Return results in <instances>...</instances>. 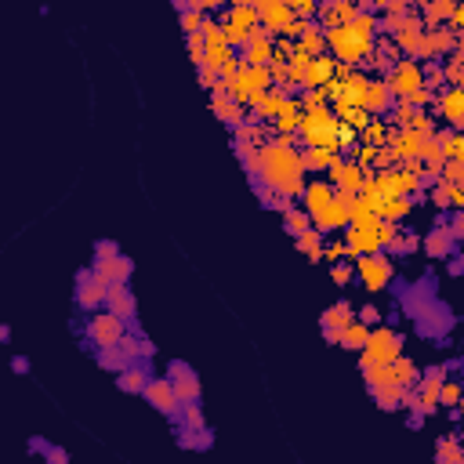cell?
I'll return each instance as SVG.
<instances>
[{"label":"cell","instance_id":"6da1fadb","mask_svg":"<svg viewBox=\"0 0 464 464\" xmlns=\"http://www.w3.org/2000/svg\"><path fill=\"white\" fill-rule=\"evenodd\" d=\"M247 174L258 178L261 174V185L276 196H298L305 189V167H301V152L294 149L290 138H276L272 145H261L254 149V157L243 164Z\"/></svg>","mask_w":464,"mask_h":464},{"label":"cell","instance_id":"7a4b0ae2","mask_svg":"<svg viewBox=\"0 0 464 464\" xmlns=\"http://www.w3.org/2000/svg\"><path fill=\"white\" fill-rule=\"evenodd\" d=\"M374 29H378V22L370 18V15H352V22L349 26H337V29H327L323 33V40H327V47L341 58V62H363L370 51H374Z\"/></svg>","mask_w":464,"mask_h":464},{"label":"cell","instance_id":"3957f363","mask_svg":"<svg viewBox=\"0 0 464 464\" xmlns=\"http://www.w3.org/2000/svg\"><path fill=\"white\" fill-rule=\"evenodd\" d=\"M399 356H403V334L392 330V327H378V330H370L366 345H363V352H359V370L395 363Z\"/></svg>","mask_w":464,"mask_h":464},{"label":"cell","instance_id":"277c9868","mask_svg":"<svg viewBox=\"0 0 464 464\" xmlns=\"http://www.w3.org/2000/svg\"><path fill=\"white\" fill-rule=\"evenodd\" d=\"M385 87L392 91V98L399 95V98H410L414 91H421L424 87V69H421V62H395V66L385 73Z\"/></svg>","mask_w":464,"mask_h":464},{"label":"cell","instance_id":"5b68a950","mask_svg":"<svg viewBox=\"0 0 464 464\" xmlns=\"http://www.w3.org/2000/svg\"><path fill=\"white\" fill-rule=\"evenodd\" d=\"M356 268H359V276H363L366 290H385V287L392 283V261H388V254H381V251L359 254V258H356Z\"/></svg>","mask_w":464,"mask_h":464},{"label":"cell","instance_id":"8992f818","mask_svg":"<svg viewBox=\"0 0 464 464\" xmlns=\"http://www.w3.org/2000/svg\"><path fill=\"white\" fill-rule=\"evenodd\" d=\"M254 15H258L261 33H287L290 22H294L290 4H280V0H258V4H254Z\"/></svg>","mask_w":464,"mask_h":464},{"label":"cell","instance_id":"52a82bcc","mask_svg":"<svg viewBox=\"0 0 464 464\" xmlns=\"http://www.w3.org/2000/svg\"><path fill=\"white\" fill-rule=\"evenodd\" d=\"M123 319H116V316H109V312H98L95 319L87 323V341L95 345V349H113L120 337H123Z\"/></svg>","mask_w":464,"mask_h":464},{"label":"cell","instance_id":"ba28073f","mask_svg":"<svg viewBox=\"0 0 464 464\" xmlns=\"http://www.w3.org/2000/svg\"><path fill=\"white\" fill-rule=\"evenodd\" d=\"M91 272H95V280H102L106 287H128V280L135 276V261L128 254H116L109 261H95Z\"/></svg>","mask_w":464,"mask_h":464},{"label":"cell","instance_id":"9c48e42d","mask_svg":"<svg viewBox=\"0 0 464 464\" xmlns=\"http://www.w3.org/2000/svg\"><path fill=\"white\" fill-rule=\"evenodd\" d=\"M450 327H453V316H450V308L439 305V301H431L424 312L417 316V334H421V337H439V334H446Z\"/></svg>","mask_w":464,"mask_h":464},{"label":"cell","instance_id":"30bf717a","mask_svg":"<svg viewBox=\"0 0 464 464\" xmlns=\"http://www.w3.org/2000/svg\"><path fill=\"white\" fill-rule=\"evenodd\" d=\"M106 283L102 280H95V272L91 268H80L77 272V305L80 308H98V305H106Z\"/></svg>","mask_w":464,"mask_h":464},{"label":"cell","instance_id":"8fae6325","mask_svg":"<svg viewBox=\"0 0 464 464\" xmlns=\"http://www.w3.org/2000/svg\"><path fill=\"white\" fill-rule=\"evenodd\" d=\"M142 395L149 399V407H157L160 414H167V417H174V414H178L174 385H171L167 378H149V385H145V392H142Z\"/></svg>","mask_w":464,"mask_h":464},{"label":"cell","instance_id":"7c38bea8","mask_svg":"<svg viewBox=\"0 0 464 464\" xmlns=\"http://www.w3.org/2000/svg\"><path fill=\"white\" fill-rule=\"evenodd\" d=\"M106 312L123 319V327H128L135 316H138V301L131 294V287H109L106 290Z\"/></svg>","mask_w":464,"mask_h":464},{"label":"cell","instance_id":"4fadbf2b","mask_svg":"<svg viewBox=\"0 0 464 464\" xmlns=\"http://www.w3.org/2000/svg\"><path fill=\"white\" fill-rule=\"evenodd\" d=\"M308 218H312V229H319V232H334V229H341V225L349 222V210H345L341 193H337L327 207H319L316 214H308Z\"/></svg>","mask_w":464,"mask_h":464},{"label":"cell","instance_id":"5bb4252c","mask_svg":"<svg viewBox=\"0 0 464 464\" xmlns=\"http://www.w3.org/2000/svg\"><path fill=\"white\" fill-rule=\"evenodd\" d=\"M243 58H247V66H254V69H265L268 62H276V47H272V40H268V33H251L247 37V44H243Z\"/></svg>","mask_w":464,"mask_h":464},{"label":"cell","instance_id":"9a60e30c","mask_svg":"<svg viewBox=\"0 0 464 464\" xmlns=\"http://www.w3.org/2000/svg\"><path fill=\"white\" fill-rule=\"evenodd\" d=\"M395 106V98H392V91L385 87V80H370L366 84V91H363V102H359V109L363 113H388Z\"/></svg>","mask_w":464,"mask_h":464},{"label":"cell","instance_id":"2e32d148","mask_svg":"<svg viewBox=\"0 0 464 464\" xmlns=\"http://www.w3.org/2000/svg\"><path fill=\"white\" fill-rule=\"evenodd\" d=\"M330 174H334V185H337V189H341L345 196H356L359 189H363V171L356 167V164H345V160H334L330 164Z\"/></svg>","mask_w":464,"mask_h":464},{"label":"cell","instance_id":"e0dca14e","mask_svg":"<svg viewBox=\"0 0 464 464\" xmlns=\"http://www.w3.org/2000/svg\"><path fill=\"white\" fill-rule=\"evenodd\" d=\"M436 102H439L443 116L450 120V131H460L464 128V91L460 87H446Z\"/></svg>","mask_w":464,"mask_h":464},{"label":"cell","instance_id":"ac0fdd59","mask_svg":"<svg viewBox=\"0 0 464 464\" xmlns=\"http://www.w3.org/2000/svg\"><path fill=\"white\" fill-rule=\"evenodd\" d=\"M352 323H356V308H352L345 298H341V301H334L327 312L319 316V327H323V330H334V334H341V330L352 327Z\"/></svg>","mask_w":464,"mask_h":464},{"label":"cell","instance_id":"d6986e66","mask_svg":"<svg viewBox=\"0 0 464 464\" xmlns=\"http://www.w3.org/2000/svg\"><path fill=\"white\" fill-rule=\"evenodd\" d=\"M319 26L323 29H337V26H349L352 15H356V4H349V0H330V4H319Z\"/></svg>","mask_w":464,"mask_h":464},{"label":"cell","instance_id":"ffe728a7","mask_svg":"<svg viewBox=\"0 0 464 464\" xmlns=\"http://www.w3.org/2000/svg\"><path fill=\"white\" fill-rule=\"evenodd\" d=\"M149 363H128V370H120L116 374V385L123 388V392H131V395H142L145 392V385H149Z\"/></svg>","mask_w":464,"mask_h":464},{"label":"cell","instance_id":"44dd1931","mask_svg":"<svg viewBox=\"0 0 464 464\" xmlns=\"http://www.w3.org/2000/svg\"><path fill=\"white\" fill-rule=\"evenodd\" d=\"M225 29H236V33H258V15H254V4H232L229 8V22Z\"/></svg>","mask_w":464,"mask_h":464},{"label":"cell","instance_id":"7402d4cb","mask_svg":"<svg viewBox=\"0 0 464 464\" xmlns=\"http://www.w3.org/2000/svg\"><path fill=\"white\" fill-rule=\"evenodd\" d=\"M457 44H460V37L453 33V29H446V26H436V29H428V55L443 58V55L457 51Z\"/></svg>","mask_w":464,"mask_h":464},{"label":"cell","instance_id":"603a6c76","mask_svg":"<svg viewBox=\"0 0 464 464\" xmlns=\"http://www.w3.org/2000/svg\"><path fill=\"white\" fill-rule=\"evenodd\" d=\"M421 247H424V254H428V258H450V254H453V239L446 236V229H443V225L431 229V232L424 236V243H421Z\"/></svg>","mask_w":464,"mask_h":464},{"label":"cell","instance_id":"cb8c5ba5","mask_svg":"<svg viewBox=\"0 0 464 464\" xmlns=\"http://www.w3.org/2000/svg\"><path fill=\"white\" fill-rule=\"evenodd\" d=\"M330 77H334V62L330 58H312V62H308V69H305V80H301V87H308V91H312V87H319V84H330Z\"/></svg>","mask_w":464,"mask_h":464},{"label":"cell","instance_id":"d4e9b609","mask_svg":"<svg viewBox=\"0 0 464 464\" xmlns=\"http://www.w3.org/2000/svg\"><path fill=\"white\" fill-rule=\"evenodd\" d=\"M453 0H431V4H424L421 8V22H424V29H436V26H443L446 18H453Z\"/></svg>","mask_w":464,"mask_h":464},{"label":"cell","instance_id":"484cf974","mask_svg":"<svg viewBox=\"0 0 464 464\" xmlns=\"http://www.w3.org/2000/svg\"><path fill=\"white\" fill-rule=\"evenodd\" d=\"M301 193H305V203H308L305 210H308V214H316L319 207H327V203L337 196V193H334V185H327V181H312V185H305Z\"/></svg>","mask_w":464,"mask_h":464},{"label":"cell","instance_id":"4316f807","mask_svg":"<svg viewBox=\"0 0 464 464\" xmlns=\"http://www.w3.org/2000/svg\"><path fill=\"white\" fill-rule=\"evenodd\" d=\"M174 439H178L181 450H210V446H214V431H210V428H200V431H185V428H178V431H174Z\"/></svg>","mask_w":464,"mask_h":464},{"label":"cell","instance_id":"83f0119b","mask_svg":"<svg viewBox=\"0 0 464 464\" xmlns=\"http://www.w3.org/2000/svg\"><path fill=\"white\" fill-rule=\"evenodd\" d=\"M370 395H374V403L381 410H399V395H403V388H399L395 381H385V385H370Z\"/></svg>","mask_w":464,"mask_h":464},{"label":"cell","instance_id":"f1b7e54d","mask_svg":"<svg viewBox=\"0 0 464 464\" xmlns=\"http://www.w3.org/2000/svg\"><path fill=\"white\" fill-rule=\"evenodd\" d=\"M178 428H185V431H200V428H207L203 424V407L200 403H189V407H178V414L171 417Z\"/></svg>","mask_w":464,"mask_h":464},{"label":"cell","instance_id":"f546056e","mask_svg":"<svg viewBox=\"0 0 464 464\" xmlns=\"http://www.w3.org/2000/svg\"><path fill=\"white\" fill-rule=\"evenodd\" d=\"M95 363L102 370H109V374H120V370H128V356H123L116 345L113 349H95Z\"/></svg>","mask_w":464,"mask_h":464},{"label":"cell","instance_id":"4dcf8cb0","mask_svg":"<svg viewBox=\"0 0 464 464\" xmlns=\"http://www.w3.org/2000/svg\"><path fill=\"white\" fill-rule=\"evenodd\" d=\"M298 251H301V254H308L312 261H319V258H323V232H319V229L301 232V236H298Z\"/></svg>","mask_w":464,"mask_h":464},{"label":"cell","instance_id":"1f68e13d","mask_svg":"<svg viewBox=\"0 0 464 464\" xmlns=\"http://www.w3.org/2000/svg\"><path fill=\"white\" fill-rule=\"evenodd\" d=\"M399 123H403L407 131H431L428 128V120L417 106H407V102H399Z\"/></svg>","mask_w":464,"mask_h":464},{"label":"cell","instance_id":"d6a6232c","mask_svg":"<svg viewBox=\"0 0 464 464\" xmlns=\"http://www.w3.org/2000/svg\"><path fill=\"white\" fill-rule=\"evenodd\" d=\"M283 229L298 239L301 232H308V229H312V218H308V210H298V207H290L287 214H283Z\"/></svg>","mask_w":464,"mask_h":464},{"label":"cell","instance_id":"836d02e7","mask_svg":"<svg viewBox=\"0 0 464 464\" xmlns=\"http://www.w3.org/2000/svg\"><path fill=\"white\" fill-rule=\"evenodd\" d=\"M171 385H174V399H178V407L200 403V378H189V381H171Z\"/></svg>","mask_w":464,"mask_h":464},{"label":"cell","instance_id":"e575fe53","mask_svg":"<svg viewBox=\"0 0 464 464\" xmlns=\"http://www.w3.org/2000/svg\"><path fill=\"white\" fill-rule=\"evenodd\" d=\"M436 464H464V453H460V443L450 436V439H439L436 446Z\"/></svg>","mask_w":464,"mask_h":464},{"label":"cell","instance_id":"d590c367","mask_svg":"<svg viewBox=\"0 0 464 464\" xmlns=\"http://www.w3.org/2000/svg\"><path fill=\"white\" fill-rule=\"evenodd\" d=\"M330 164H334V152H323V149L301 152V167L305 171H330Z\"/></svg>","mask_w":464,"mask_h":464},{"label":"cell","instance_id":"8d00e7d4","mask_svg":"<svg viewBox=\"0 0 464 464\" xmlns=\"http://www.w3.org/2000/svg\"><path fill=\"white\" fill-rule=\"evenodd\" d=\"M236 145H247V149H261V128L258 123H239L236 128Z\"/></svg>","mask_w":464,"mask_h":464},{"label":"cell","instance_id":"74e56055","mask_svg":"<svg viewBox=\"0 0 464 464\" xmlns=\"http://www.w3.org/2000/svg\"><path fill=\"white\" fill-rule=\"evenodd\" d=\"M366 337H370V327L352 323V327L341 330V345H345V349H363V345H366Z\"/></svg>","mask_w":464,"mask_h":464},{"label":"cell","instance_id":"f35d334b","mask_svg":"<svg viewBox=\"0 0 464 464\" xmlns=\"http://www.w3.org/2000/svg\"><path fill=\"white\" fill-rule=\"evenodd\" d=\"M189 378H196V370L185 359H171L167 363V381H189Z\"/></svg>","mask_w":464,"mask_h":464},{"label":"cell","instance_id":"ab89813d","mask_svg":"<svg viewBox=\"0 0 464 464\" xmlns=\"http://www.w3.org/2000/svg\"><path fill=\"white\" fill-rule=\"evenodd\" d=\"M120 254V247L113 243V239H98L95 243V261H109V258H116Z\"/></svg>","mask_w":464,"mask_h":464},{"label":"cell","instance_id":"60d3db41","mask_svg":"<svg viewBox=\"0 0 464 464\" xmlns=\"http://www.w3.org/2000/svg\"><path fill=\"white\" fill-rule=\"evenodd\" d=\"M203 51H207V44H203V33H189V55H193V62H196V66H203Z\"/></svg>","mask_w":464,"mask_h":464},{"label":"cell","instance_id":"b9f144b4","mask_svg":"<svg viewBox=\"0 0 464 464\" xmlns=\"http://www.w3.org/2000/svg\"><path fill=\"white\" fill-rule=\"evenodd\" d=\"M381 319V312H378V305H363L359 312H356V323H363V327H374Z\"/></svg>","mask_w":464,"mask_h":464},{"label":"cell","instance_id":"7bdbcfd3","mask_svg":"<svg viewBox=\"0 0 464 464\" xmlns=\"http://www.w3.org/2000/svg\"><path fill=\"white\" fill-rule=\"evenodd\" d=\"M330 276H334V283H337V287H349V283H352V265H345V261H337Z\"/></svg>","mask_w":464,"mask_h":464},{"label":"cell","instance_id":"ee69618b","mask_svg":"<svg viewBox=\"0 0 464 464\" xmlns=\"http://www.w3.org/2000/svg\"><path fill=\"white\" fill-rule=\"evenodd\" d=\"M446 171V185H460V171H464V160H446L443 164Z\"/></svg>","mask_w":464,"mask_h":464},{"label":"cell","instance_id":"f6af8a7d","mask_svg":"<svg viewBox=\"0 0 464 464\" xmlns=\"http://www.w3.org/2000/svg\"><path fill=\"white\" fill-rule=\"evenodd\" d=\"M457 399H460V388H457V381H450V385H443V388H439V403L453 407Z\"/></svg>","mask_w":464,"mask_h":464},{"label":"cell","instance_id":"bcb514c9","mask_svg":"<svg viewBox=\"0 0 464 464\" xmlns=\"http://www.w3.org/2000/svg\"><path fill=\"white\" fill-rule=\"evenodd\" d=\"M44 457H47V464H69V453L62 450V446H47Z\"/></svg>","mask_w":464,"mask_h":464},{"label":"cell","instance_id":"7dc6e473","mask_svg":"<svg viewBox=\"0 0 464 464\" xmlns=\"http://www.w3.org/2000/svg\"><path fill=\"white\" fill-rule=\"evenodd\" d=\"M11 370H15V374H29V359L26 356H11Z\"/></svg>","mask_w":464,"mask_h":464},{"label":"cell","instance_id":"c3c4849f","mask_svg":"<svg viewBox=\"0 0 464 464\" xmlns=\"http://www.w3.org/2000/svg\"><path fill=\"white\" fill-rule=\"evenodd\" d=\"M446 272H450V276H460V272H464V258L450 254V265H446Z\"/></svg>","mask_w":464,"mask_h":464},{"label":"cell","instance_id":"681fc988","mask_svg":"<svg viewBox=\"0 0 464 464\" xmlns=\"http://www.w3.org/2000/svg\"><path fill=\"white\" fill-rule=\"evenodd\" d=\"M149 356H157V345H152L149 337H142V359H149Z\"/></svg>","mask_w":464,"mask_h":464},{"label":"cell","instance_id":"f907efd6","mask_svg":"<svg viewBox=\"0 0 464 464\" xmlns=\"http://www.w3.org/2000/svg\"><path fill=\"white\" fill-rule=\"evenodd\" d=\"M51 443H44V439H29V453H44Z\"/></svg>","mask_w":464,"mask_h":464},{"label":"cell","instance_id":"816d5d0a","mask_svg":"<svg viewBox=\"0 0 464 464\" xmlns=\"http://www.w3.org/2000/svg\"><path fill=\"white\" fill-rule=\"evenodd\" d=\"M8 341H11V327L0 323V345H8Z\"/></svg>","mask_w":464,"mask_h":464},{"label":"cell","instance_id":"f5cc1de1","mask_svg":"<svg viewBox=\"0 0 464 464\" xmlns=\"http://www.w3.org/2000/svg\"><path fill=\"white\" fill-rule=\"evenodd\" d=\"M381 135H385V131H381V123H374V128L366 131V138H378V142H381Z\"/></svg>","mask_w":464,"mask_h":464},{"label":"cell","instance_id":"db71d44e","mask_svg":"<svg viewBox=\"0 0 464 464\" xmlns=\"http://www.w3.org/2000/svg\"><path fill=\"white\" fill-rule=\"evenodd\" d=\"M410 428H424V417H421V414H410Z\"/></svg>","mask_w":464,"mask_h":464}]
</instances>
